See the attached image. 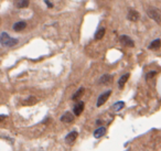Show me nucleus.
Returning a JSON list of instances; mask_svg holds the SVG:
<instances>
[{"instance_id": "nucleus-19", "label": "nucleus", "mask_w": 161, "mask_h": 151, "mask_svg": "<svg viewBox=\"0 0 161 151\" xmlns=\"http://www.w3.org/2000/svg\"><path fill=\"white\" fill-rule=\"evenodd\" d=\"M156 75V72H150L149 74L147 75V79H149V77H151V76H154Z\"/></svg>"}, {"instance_id": "nucleus-1", "label": "nucleus", "mask_w": 161, "mask_h": 151, "mask_svg": "<svg viewBox=\"0 0 161 151\" xmlns=\"http://www.w3.org/2000/svg\"><path fill=\"white\" fill-rule=\"evenodd\" d=\"M0 43H1L2 46H8V47H10V46L16 45V44L18 43V40L11 38L8 33L2 32L0 34Z\"/></svg>"}, {"instance_id": "nucleus-10", "label": "nucleus", "mask_w": 161, "mask_h": 151, "mask_svg": "<svg viewBox=\"0 0 161 151\" xmlns=\"http://www.w3.org/2000/svg\"><path fill=\"white\" fill-rule=\"evenodd\" d=\"M26 26H27V23H26L24 21H19V22H17V23H14L12 29H14V31H17V32H20V31L26 29Z\"/></svg>"}, {"instance_id": "nucleus-4", "label": "nucleus", "mask_w": 161, "mask_h": 151, "mask_svg": "<svg viewBox=\"0 0 161 151\" xmlns=\"http://www.w3.org/2000/svg\"><path fill=\"white\" fill-rule=\"evenodd\" d=\"M119 41L124 46H127V47H134L135 46V42L128 35H121L119 38Z\"/></svg>"}, {"instance_id": "nucleus-11", "label": "nucleus", "mask_w": 161, "mask_h": 151, "mask_svg": "<svg viewBox=\"0 0 161 151\" xmlns=\"http://www.w3.org/2000/svg\"><path fill=\"white\" fill-rule=\"evenodd\" d=\"M105 133H106V128L105 127H99L94 131V137L95 138H101Z\"/></svg>"}, {"instance_id": "nucleus-16", "label": "nucleus", "mask_w": 161, "mask_h": 151, "mask_svg": "<svg viewBox=\"0 0 161 151\" xmlns=\"http://www.w3.org/2000/svg\"><path fill=\"white\" fill-rule=\"evenodd\" d=\"M110 79H112V76L108 75V74H105V75H103L101 77L99 83H101V84H107L108 82H110Z\"/></svg>"}, {"instance_id": "nucleus-15", "label": "nucleus", "mask_w": 161, "mask_h": 151, "mask_svg": "<svg viewBox=\"0 0 161 151\" xmlns=\"http://www.w3.org/2000/svg\"><path fill=\"white\" fill-rule=\"evenodd\" d=\"M84 91H85V89H84V87H80L78 91H76V92L74 93V95L72 96V99H73V100H77V99L80 98V96L83 95Z\"/></svg>"}, {"instance_id": "nucleus-3", "label": "nucleus", "mask_w": 161, "mask_h": 151, "mask_svg": "<svg viewBox=\"0 0 161 151\" xmlns=\"http://www.w3.org/2000/svg\"><path fill=\"white\" fill-rule=\"evenodd\" d=\"M110 94H112V91H106L105 93H103L101 96L98 97V99H97L96 106H97V107H101V105H104V104L107 102V99L109 98Z\"/></svg>"}, {"instance_id": "nucleus-7", "label": "nucleus", "mask_w": 161, "mask_h": 151, "mask_svg": "<svg viewBox=\"0 0 161 151\" xmlns=\"http://www.w3.org/2000/svg\"><path fill=\"white\" fill-rule=\"evenodd\" d=\"M139 17H140V14L138 11H136V10H129L128 11V14H127V18L128 20H130V21H137V20L139 19Z\"/></svg>"}, {"instance_id": "nucleus-20", "label": "nucleus", "mask_w": 161, "mask_h": 151, "mask_svg": "<svg viewBox=\"0 0 161 151\" xmlns=\"http://www.w3.org/2000/svg\"><path fill=\"white\" fill-rule=\"evenodd\" d=\"M45 3H47V6L49 7V8H51V7L53 6V5H52V3H51V2L49 1V0H45Z\"/></svg>"}, {"instance_id": "nucleus-8", "label": "nucleus", "mask_w": 161, "mask_h": 151, "mask_svg": "<svg viewBox=\"0 0 161 151\" xmlns=\"http://www.w3.org/2000/svg\"><path fill=\"white\" fill-rule=\"evenodd\" d=\"M29 2H30V0H14V6L16 8L22 9V8L29 6Z\"/></svg>"}, {"instance_id": "nucleus-21", "label": "nucleus", "mask_w": 161, "mask_h": 151, "mask_svg": "<svg viewBox=\"0 0 161 151\" xmlns=\"http://www.w3.org/2000/svg\"><path fill=\"white\" fill-rule=\"evenodd\" d=\"M7 118V116H5V115H2V116H0V121H2V120H5V119Z\"/></svg>"}, {"instance_id": "nucleus-9", "label": "nucleus", "mask_w": 161, "mask_h": 151, "mask_svg": "<svg viewBox=\"0 0 161 151\" xmlns=\"http://www.w3.org/2000/svg\"><path fill=\"white\" fill-rule=\"evenodd\" d=\"M77 136H78V132L77 131H71L65 137V140H66L67 144H73L74 141L76 140V138H77Z\"/></svg>"}, {"instance_id": "nucleus-6", "label": "nucleus", "mask_w": 161, "mask_h": 151, "mask_svg": "<svg viewBox=\"0 0 161 151\" xmlns=\"http://www.w3.org/2000/svg\"><path fill=\"white\" fill-rule=\"evenodd\" d=\"M83 110H84V103L83 102H78L73 108V112L75 116H80V114L83 112Z\"/></svg>"}, {"instance_id": "nucleus-12", "label": "nucleus", "mask_w": 161, "mask_h": 151, "mask_svg": "<svg viewBox=\"0 0 161 151\" xmlns=\"http://www.w3.org/2000/svg\"><path fill=\"white\" fill-rule=\"evenodd\" d=\"M128 79H129V74H128V73L127 74H124V75L121 76L120 79H119V81H118V86H119V88H122V87L125 86Z\"/></svg>"}, {"instance_id": "nucleus-13", "label": "nucleus", "mask_w": 161, "mask_h": 151, "mask_svg": "<svg viewBox=\"0 0 161 151\" xmlns=\"http://www.w3.org/2000/svg\"><path fill=\"white\" fill-rule=\"evenodd\" d=\"M160 46H161V40L157 39V40H154V41H152V42L150 43L149 49H150V50H158Z\"/></svg>"}, {"instance_id": "nucleus-17", "label": "nucleus", "mask_w": 161, "mask_h": 151, "mask_svg": "<svg viewBox=\"0 0 161 151\" xmlns=\"http://www.w3.org/2000/svg\"><path fill=\"white\" fill-rule=\"evenodd\" d=\"M124 106H125V103H124V102H117V103L114 104V106H113V109H114L115 112H118V110H120Z\"/></svg>"}, {"instance_id": "nucleus-14", "label": "nucleus", "mask_w": 161, "mask_h": 151, "mask_svg": "<svg viewBox=\"0 0 161 151\" xmlns=\"http://www.w3.org/2000/svg\"><path fill=\"white\" fill-rule=\"evenodd\" d=\"M105 33H106V29L105 28H101L97 32L95 33V40H101V38H104Z\"/></svg>"}, {"instance_id": "nucleus-2", "label": "nucleus", "mask_w": 161, "mask_h": 151, "mask_svg": "<svg viewBox=\"0 0 161 151\" xmlns=\"http://www.w3.org/2000/svg\"><path fill=\"white\" fill-rule=\"evenodd\" d=\"M147 14L149 16V18L154 20L157 23H160L161 22V13L159 11V9L154 8V7H150V8H148Z\"/></svg>"}, {"instance_id": "nucleus-5", "label": "nucleus", "mask_w": 161, "mask_h": 151, "mask_svg": "<svg viewBox=\"0 0 161 151\" xmlns=\"http://www.w3.org/2000/svg\"><path fill=\"white\" fill-rule=\"evenodd\" d=\"M60 120L62 123H65V124H70V123H73L74 121V115L71 112H65L61 116Z\"/></svg>"}, {"instance_id": "nucleus-18", "label": "nucleus", "mask_w": 161, "mask_h": 151, "mask_svg": "<svg viewBox=\"0 0 161 151\" xmlns=\"http://www.w3.org/2000/svg\"><path fill=\"white\" fill-rule=\"evenodd\" d=\"M34 102H35V98L31 96V97L28 99V100H26V102H24V104H32V103H34Z\"/></svg>"}]
</instances>
